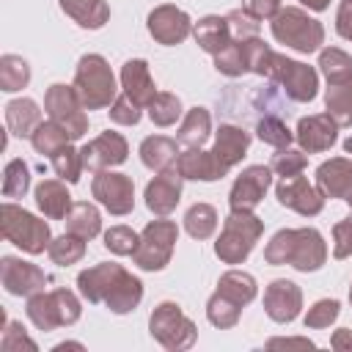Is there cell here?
<instances>
[{
	"label": "cell",
	"mask_w": 352,
	"mask_h": 352,
	"mask_svg": "<svg viewBox=\"0 0 352 352\" xmlns=\"http://www.w3.org/2000/svg\"><path fill=\"white\" fill-rule=\"evenodd\" d=\"M74 91L82 102L85 110H102V107H110L118 96V85H116V74L110 69V63L96 55V52H88L77 60V69H74Z\"/></svg>",
	"instance_id": "obj_1"
},
{
	"label": "cell",
	"mask_w": 352,
	"mask_h": 352,
	"mask_svg": "<svg viewBox=\"0 0 352 352\" xmlns=\"http://www.w3.org/2000/svg\"><path fill=\"white\" fill-rule=\"evenodd\" d=\"M270 30L278 44H286L302 55H311L324 44V25L314 19L308 11L294 8V6L280 8L270 19Z\"/></svg>",
	"instance_id": "obj_2"
},
{
	"label": "cell",
	"mask_w": 352,
	"mask_h": 352,
	"mask_svg": "<svg viewBox=\"0 0 352 352\" xmlns=\"http://www.w3.org/2000/svg\"><path fill=\"white\" fill-rule=\"evenodd\" d=\"M0 234H3L6 242L16 245L19 250H25L30 256L44 253L52 242L50 223H44L33 212H28V209H22L11 201H6L3 209H0Z\"/></svg>",
	"instance_id": "obj_3"
},
{
	"label": "cell",
	"mask_w": 352,
	"mask_h": 352,
	"mask_svg": "<svg viewBox=\"0 0 352 352\" xmlns=\"http://www.w3.org/2000/svg\"><path fill=\"white\" fill-rule=\"evenodd\" d=\"M261 234H264V220H258L253 212L231 209V214L223 220V231L214 242V256L223 264H242L253 253Z\"/></svg>",
	"instance_id": "obj_4"
},
{
	"label": "cell",
	"mask_w": 352,
	"mask_h": 352,
	"mask_svg": "<svg viewBox=\"0 0 352 352\" xmlns=\"http://www.w3.org/2000/svg\"><path fill=\"white\" fill-rule=\"evenodd\" d=\"M25 311H28V319L38 330L50 333V330H58L63 324H74L82 314V305H80V297L69 289H52V292L41 289V292L28 297Z\"/></svg>",
	"instance_id": "obj_5"
},
{
	"label": "cell",
	"mask_w": 352,
	"mask_h": 352,
	"mask_svg": "<svg viewBox=\"0 0 352 352\" xmlns=\"http://www.w3.org/2000/svg\"><path fill=\"white\" fill-rule=\"evenodd\" d=\"M148 333L151 338L165 346L168 352H182V349H190L198 338V327L195 322L170 300L160 302L151 316H148Z\"/></svg>",
	"instance_id": "obj_6"
},
{
	"label": "cell",
	"mask_w": 352,
	"mask_h": 352,
	"mask_svg": "<svg viewBox=\"0 0 352 352\" xmlns=\"http://www.w3.org/2000/svg\"><path fill=\"white\" fill-rule=\"evenodd\" d=\"M176 242H179V226L173 220H165V217L151 220L140 231V242L132 253V261L146 272L165 270L170 264Z\"/></svg>",
	"instance_id": "obj_7"
},
{
	"label": "cell",
	"mask_w": 352,
	"mask_h": 352,
	"mask_svg": "<svg viewBox=\"0 0 352 352\" xmlns=\"http://www.w3.org/2000/svg\"><path fill=\"white\" fill-rule=\"evenodd\" d=\"M44 110L55 124H60L72 135V140H80L88 132V113H85L74 85L52 82L44 94Z\"/></svg>",
	"instance_id": "obj_8"
},
{
	"label": "cell",
	"mask_w": 352,
	"mask_h": 352,
	"mask_svg": "<svg viewBox=\"0 0 352 352\" xmlns=\"http://www.w3.org/2000/svg\"><path fill=\"white\" fill-rule=\"evenodd\" d=\"M267 80L278 82L292 102H311L319 91L316 69L302 63V60H292L280 52H275V60H272V69H270Z\"/></svg>",
	"instance_id": "obj_9"
},
{
	"label": "cell",
	"mask_w": 352,
	"mask_h": 352,
	"mask_svg": "<svg viewBox=\"0 0 352 352\" xmlns=\"http://www.w3.org/2000/svg\"><path fill=\"white\" fill-rule=\"evenodd\" d=\"M91 195L116 217H124L135 209V182L118 170H96L91 182Z\"/></svg>",
	"instance_id": "obj_10"
},
{
	"label": "cell",
	"mask_w": 352,
	"mask_h": 352,
	"mask_svg": "<svg viewBox=\"0 0 352 352\" xmlns=\"http://www.w3.org/2000/svg\"><path fill=\"white\" fill-rule=\"evenodd\" d=\"M148 33L157 44H165V47H176L182 44L190 33H192V19L187 11H182L179 6H170V3H162L157 8L148 11Z\"/></svg>",
	"instance_id": "obj_11"
},
{
	"label": "cell",
	"mask_w": 352,
	"mask_h": 352,
	"mask_svg": "<svg viewBox=\"0 0 352 352\" xmlns=\"http://www.w3.org/2000/svg\"><path fill=\"white\" fill-rule=\"evenodd\" d=\"M275 198L280 206L302 214V217H314L324 209V195L316 184H311L302 173L297 176H289V179H280L278 187H275Z\"/></svg>",
	"instance_id": "obj_12"
},
{
	"label": "cell",
	"mask_w": 352,
	"mask_h": 352,
	"mask_svg": "<svg viewBox=\"0 0 352 352\" xmlns=\"http://www.w3.org/2000/svg\"><path fill=\"white\" fill-rule=\"evenodd\" d=\"M270 184H272V168L270 165H248L231 184L228 206L239 209V212H253L261 204Z\"/></svg>",
	"instance_id": "obj_13"
},
{
	"label": "cell",
	"mask_w": 352,
	"mask_h": 352,
	"mask_svg": "<svg viewBox=\"0 0 352 352\" xmlns=\"http://www.w3.org/2000/svg\"><path fill=\"white\" fill-rule=\"evenodd\" d=\"M0 283L14 297H30L47 286V275L41 267H36L30 261H22L16 256H3L0 258Z\"/></svg>",
	"instance_id": "obj_14"
},
{
	"label": "cell",
	"mask_w": 352,
	"mask_h": 352,
	"mask_svg": "<svg viewBox=\"0 0 352 352\" xmlns=\"http://www.w3.org/2000/svg\"><path fill=\"white\" fill-rule=\"evenodd\" d=\"M82 165L88 170H107V168H116L121 162H126V154H129V143L121 132H102L96 135L94 140H88L82 148Z\"/></svg>",
	"instance_id": "obj_15"
},
{
	"label": "cell",
	"mask_w": 352,
	"mask_h": 352,
	"mask_svg": "<svg viewBox=\"0 0 352 352\" xmlns=\"http://www.w3.org/2000/svg\"><path fill=\"white\" fill-rule=\"evenodd\" d=\"M327 261V242L324 236L305 226L292 231V250H289V264L297 272H316Z\"/></svg>",
	"instance_id": "obj_16"
},
{
	"label": "cell",
	"mask_w": 352,
	"mask_h": 352,
	"mask_svg": "<svg viewBox=\"0 0 352 352\" xmlns=\"http://www.w3.org/2000/svg\"><path fill=\"white\" fill-rule=\"evenodd\" d=\"M300 308H302V292L294 280L278 278L264 289V311L272 322L289 324L300 316Z\"/></svg>",
	"instance_id": "obj_17"
},
{
	"label": "cell",
	"mask_w": 352,
	"mask_h": 352,
	"mask_svg": "<svg viewBox=\"0 0 352 352\" xmlns=\"http://www.w3.org/2000/svg\"><path fill=\"white\" fill-rule=\"evenodd\" d=\"M182 173L176 168H168V170H160L148 184H146V206L148 212H154L157 217H168L179 201H182Z\"/></svg>",
	"instance_id": "obj_18"
},
{
	"label": "cell",
	"mask_w": 352,
	"mask_h": 352,
	"mask_svg": "<svg viewBox=\"0 0 352 352\" xmlns=\"http://www.w3.org/2000/svg\"><path fill=\"white\" fill-rule=\"evenodd\" d=\"M294 140L300 143L302 151L308 154H319L327 151L336 140H338V124L333 121L330 113H316V116H305L297 121L294 129Z\"/></svg>",
	"instance_id": "obj_19"
},
{
	"label": "cell",
	"mask_w": 352,
	"mask_h": 352,
	"mask_svg": "<svg viewBox=\"0 0 352 352\" xmlns=\"http://www.w3.org/2000/svg\"><path fill=\"white\" fill-rule=\"evenodd\" d=\"M316 187L324 198H341L352 201V160L346 157H330L316 168Z\"/></svg>",
	"instance_id": "obj_20"
},
{
	"label": "cell",
	"mask_w": 352,
	"mask_h": 352,
	"mask_svg": "<svg viewBox=\"0 0 352 352\" xmlns=\"http://www.w3.org/2000/svg\"><path fill=\"white\" fill-rule=\"evenodd\" d=\"M121 272H124V267L116 264V261L94 264V267H88V270H82V272L77 275V289H80V294H82L88 302H94V305H96V302H104L107 294L113 292L116 280L121 278Z\"/></svg>",
	"instance_id": "obj_21"
},
{
	"label": "cell",
	"mask_w": 352,
	"mask_h": 352,
	"mask_svg": "<svg viewBox=\"0 0 352 352\" xmlns=\"http://www.w3.org/2000/svg\"><path fill=\"white\" fill-rule=\"evenodd\" d=\"M176 170L182 173V179L192 182H217L228 173V168L214 157V151H204L201 146L182 151L176 160Z\"/></svg>",
	"instance_id": "obj_22"
},
{
	"label": "cell",
	"mask_w": 352,
	"mask_h": 352,
	"mask_svg": "<svg viewBox=\"0 0 352 352\" xmlns=\"http://www.w3.org/2000/svg\"><path fill=\"white\" fill-rule=\"evenodd\" d=\"M121 88L140 107H148L151 104V99L157 96V85H154L151 72H148V63L143 58H132V60H126L121 66Z\"/></svg>",
	"instance_id": "obj_23"
},
{
	"label": "cell",
	"mask_w": 352,
	"mask_h": 352,
	"mask_svg": "<svg viewBox=\"0 0 352 352\" xmlns=\"http://www.w3.org/2000/svg\"><path fill=\"white\" fill-rule=\"evenodd\" d=\"M248 146H250V135L236 126V124H220V129L214 132V157L231 170L236 162H242V157L248 154Z\"/></svg>",
	"instance_id": "obj_24"
},
{
	"label": "cell",
	"mask_w": 352,
	"mask_h": 352,
	"mask_svg": "<svg viewBox=\"0 0 352 352\" xmlns=\"http://www.w3.org/2000/svg\"><path fill=\"white\" fill-rule=\"evenodd\" d=\"M192 38H195V44H198L204 52H209L212 58L234 41V38H231V30H228V19H226V16H217V14H209V16L198 19V22L192 25Z\"/></svg>",
	"instance_id": "obj_25"
},
{
	"label": "cell",
	"mask_w": 352,
	"mask_h": 352,
	"mask_svg": "<svg viewBox=\"0 0 352 352\" xmlns=\"http://www.w3.org/2000/svg\"><path fill=\"white\" fill-rule=\"evenodd\" d=\"M179 140L173 138H165V135H148L143 138L140 143V162L148 168V170H168V168H176V160H179Z\"/></svg>",
	"instance_id": "obj_26"
},
{
	"label": "cell",
	"mask_w": 352,
	"mask_h": 352,
	"mask_svg": "<svg viewBox=\"0 0 352 352\" xmlns=\"http://www.w3.org/2000/svg\"><path fill=\"white\" fill-rule=\"evenodd\" d=\"M72 195L63 184V179H44L36 187V206L44 212V217L50 220H63L72 209Z\"/></svg>",
	"instance_id": "obj_27"
},
{
	"label": "cell",
	"mask_w": 352,
	"mask_h": 352,
	"mask_svg": "<svg viewBox=\"0 0 352 352\" xmlns=\"http://www.w3.org/2000/svg\"><path fill=\"white\" fill-rule=\"evenodd\" d=\"M38 124H41V110H38V104L33 99L19 96V99H11L6 104V126H8L11 135L30 138Z\"/></svg>",
	"instance_id": "obj_28"
},
{
	"label": "cell",
	"mask_w": 352,
	"mask_h": 352,
	"mask_svg": "<svg viewBox=\"0 0 352 352\" xmlns=\"http://www.w3.org/2000/svg\"><path fill=\"white\" fill-rule=\"evenodd\" d=\"M212 135V116L206 107H190L179 124V132H176V140L179 146H187V148H198L209 140Z\"/></svg>",
	"instance_id": "obj_29"
},
{
	"label": "cell",
	"mask_w": 352,
	"mask_h": 352,
	"mask_svg": "<svg viewBox=\"0 0 352 352\" xmlns=\"http://www.w3.org/2000/svg\"><path fill=\"white\" fill-rule=\"evenodd\" d=\"M140 300H143V283H140V278H135L132 272L124 270L121 278L116 280L113 292L107 294L104 305L113 314H129V311H135L140 305Z\"/></svg>",
	"instance_id": "obj_30"
},
{
	"label": "cell",
	"mask_w": 352,
	"mask_h": 352,
	"mask_svg": "<svg viewBox=\"0 0 352 352\" xmlns=\"http://www.w3.org/2000/svg\"><path fill=\"white\" fill-rule=\"evenodd\" d=\"M60 8L66 16L88 30H99L110 19V6L104 0H60Z\"/></svg>",
	"instance_id": "obj_31"
},
{
	"label": "cell",
	"mask_w": 352,
	"mask_h": 352,
	"mask_svg": "<svg viewBox=\"0 0 352 352\" xmlns=\"http://www.w3.org/2000/svg\"><path fill=\"white\" fill-rule=\"evenodd\" d=\"M217 292L226 294L228 300H234L236 305L245 308L248 302L256 300L258 286H256V278H253L250 272H245V270H228V272L220 275V280H217Z\"/></svg>",
	"instance_id": "obj_32"
},
{
	"label": "cell",
	"mask_w": 352,
	"mask_h": 352,
	"mask_svg": "<svg viewBox=\"0 0 352 352\" xmlns=\"http://www.w3.org/2000/svg\"><path fill=\"white\" fill-rule=\"evenodd\" d=\"M63 223H66V231H72V234H77L82 239H94L102 231V214L91 201L72 204V209L63 217Z\"/></svg>",
	"instance_id": "obj_33"
},
{
	"label": "cell",
	"mask_w": 352,
	"mask_h": 352,
	"mask_svg": "<svg viewBox=\"0 0 352 352\" xmlns=\"http://www.w3.org/2000/svg\"><path fill=\"white\" fill-rule=\"evenodd\" d=\"M319 69L330 85H344L352 80V55L338 47H324L319 50Z\"/></svg>",
	"instance_id": "obj_34"
},
{
	"label": "cell",
	"mask_w": 352,
	"mask_h": 352,
	"mask_svg": "<svg viewBox=\"0 0 352 352\" xmlns=\"http://www.w3.org/2000/svg\"><path fill=\"white\" fill-rule=\"evenodd\" d=\"M69 143H72V135L60 124H55L52 118L50 121H41L33 129V135H30V146L36 148V154H44V157H52L55 151H60Z\"/></svg>",
	"instance_id": "obj_35"
},
{
	"label": "cell",
	"mask_w": 352,
	"mask_h": 352,
	"mask_svg": "<svg viewBox=\"0 0 352 352\" xmlns=\"http://www.w3.org/2000/svg\"><path fill=\"white\" fill-rule=\"evenodd\" d=\"M184 228L192 239H209L217 231V209L212 204H192L184 212Z\"/></svg>",
	"instance_id": "obj_36"
},
{
	"label": "cell",
	"mask_w": 352,
	"mask_h": 352,
	"mask_svg": "<svg viewBox=\"0 0 352 352\" xmlns=\"http://www.w3.org/2000/svg\"><path fill=\"white\" fill-rule=\"evenodd\" d=\"M85 242H88V239H82V236L66 231V234H60V236H52L47 253H50L52 264L69 267V264H77V261L85 256Z\"/></svg>",
	"instance_id": "obj_37"
},
{
	"label": "cell",
	"mask_w": 352,
	"mask_h": 352,
	"mask_svg": "<svg viewBox=\"0 0 352 352\" xmlns=\"http://www.w3.org/2000/svg\"><path fill=\"white\" fill-rule=\"evenodd\" d=\"M324 107L338 126H352V80L344 85H330L324 94Z\"/></svg>",
	"instance_id": "obj_38"
},
{
	"label": "cell",
	"mask_w": 352,
	"mask_h": 352,
	"mask_svg": "<svg viewBox=\"0 0 352 352\" xmlns=\"http://www.w3.org/2000/svg\"><path fill=\"white\" fill-rule=\"evenodd\" d=\"M30 82V66L22 55H3L0 58V88L14 94Z\"/></svg>",
	"instance_id": "obj_39"
},
{
	"label": "cell",
	"mask_w": 352,
	"mask_h": 352,
	"mask_svg": "<svg viewBox=\"0 0 352 352\" xmlns=\"http://www.w3.org/2000/svg\"><path fill=\"white\" fill-rule=\"evenodd\" d=\"M148 110V118L151 124L157 126H170L182 118V99L170 91H157V96L151 99V104L146 107Z\"/></svg>",
	"instance_id": "obj_40"
},
{
	"label": "cell",
	"mask_w": 352,
	"mask_h": 352,
	"mask_svg": "<svg viewBox=\"0 0 352 352\" xmlns=\"http://www.w3.org/2000/svg\"><path fill=\"white\" fill-rule=\"evenodd\" d=\"M239 314H242V305H236L234 300H228L226 294L214 292L209 300H206V319L220 327V330H228L239 322Z\"/></svg>",
	"instance_id": "obj_41"
},
{
	"label": "cell",
	"mask_w": 352,
	"mask_h": 352,
	"mask_svg": "<svg viewBox=\"0 0 352 352\" xmlns=\"http://www.w3.org/2000/svg\"><path fill=\"white\" fill-rule=\"evenodd\" d=\"M50 160H52V170H55L63 182H69V184H77V182H80V173L85 170V165H82V151H80V148H74V146L69 143V146H63L60 151H55Z\"/></svg>",
	"instance_id": "obj_42"
},
{
	"label": "cell",
	"mask_w": 352,
	"mask_h": 352,
	"mask_svg": "<svg viewBox=\"0 0 352 352\" xmlns=\"http://www.w3.org/2000/svg\"><path fill=\"white\" fill-rule=\"evenodd\" d=\"M30 187V168L22 160H8L3 170V198H22Z\"/></svg>",
	"instance_id": "obj_43"
},
{
	"label": "cell",
	"mask_w": 352,
	"mask_h": 352,
	"mask_svg": "<svg viewBox=\"0 0 352 352\" xmlns=\"http://www.w3.org/2000/svg\"><path fill=\"white\" fill-rule=\"evenodd\" d=\"M214 69L226 77H242L248 74V58H245V44L242 41H231L226 50H220L214 55Z\"/></svg>",
	"instance_id": "obj_44"
},
{
	"label": "cell",
	"mask_w": 352,
	"mask_h": 352,
	"mask_svg": "<svg viewBox=\"0 0 352 352\" xmlns=\"http://www.w3.org/2000/svg\"><path fill=\"white\" fill-rule=\"evenodd\" d=\"M256 135H258L261 143L275 146V148H286V146H292V140H294V132H292L280 118H275V116H264V118L256 124Z\"/></svg>",
	"instance_id": "obj_45"
},
{
	"label": "cell",
	"mask_w": 352,
	"mask_h": 352,
	"mask_svg": "<svg viewBox=\"0 0 352 352\" xmlns=\"http://www.w3.org/2000/svg\"><path fill=\"white\" fill-rule=\"evenodd\" d=\"M305 165H308L305 151H302V148H292V146L278 148V154H272V162H270L272 173H278L280 179H289V176L302 173V170H305Z\"/></svg>",
	"instance_id": "obj_46"
},
{
	"label": "cell",
	"mask_w": 352,
	"mask_h": 352,
	"mask_svg": "<svg viewBox=\"0 0 352 352\" xmlns=\"http://www.w3.org/2000/svg\"><path fill=\"white\" fill-rule=\"evenodd\" d=\"M140 242V234H135L129 226H110L104 231V248L116 256H132Z\"/></svg>",
	"instance_id": "obj_47"
},
{
	"label": "cell",
	"mask_w": 352,
	"mask_h": 352,
	"mask_svg": "<svg viewBox=\"0 0 352 352\" xmlns=\"http://www.w3.org/2000/svg\"><path fill=\"white\" fill-rule=\"evenodd\" d=\"M226 19H228V30H231V38H234V41L256 38L258 30H261V19H256V16L248 14L245 8H234V11H228Z\"/></svg>",
	"instance_id": "obj_48"
},
{
	"label": "cell",
	"mask_w": 352,
	"mask_h": 352,
	"mask_svg": "<svg viewBox=\"0 0 352 352\" xmlns=\"http://www.w3.org/2000/svg\"><path fill=\"white\" fill-rule=\"evenodd\" d=\"M338 314H341V302L338 300H330V297L327 300H316L305 314V327H311V330L330 327L338 319Z\"/></svg>",
	"instance_id": "obj_49"
},
{
	"label": "cell",
	"mask_w": 352,
	"mask_h": 352,
	"mask_svg": "<svg viewBox=\"0 0 352 352\" xmlns=\"http://www.w3.org/2000/svg\"><path fill=\"white\" fill-rule=\"evenodd\" d=\"M0 349H3V352H22V349L36 352L38 344L25 333V327H22L19 322L8 319V322H6V330H3V338H0Z\"/></svg>",
	"instance_id": "obj_50"
},
{
	"label": "cell",
	"mask_w": 352,
	"mask_h": 352,
	"mask_svg": "<svg viewBox=\"0 0 352 352\" xmlns=\"http://www.w3.org/2000/svg\"><path fill=\"white\" fill-rule=\"evenodd\" d=\"M110 121L113 124H121V126H135L138 121H140V116H143V107L138 104V102H132L126 94H121V96H116V102L110 104Z\"/></svg>",
	"instance_id": "obj_51"
},
{
	"label": "cell",
	"mask_w": 352,
	"mask_h": 352,
	"mask_svg": "<svg viewBox=\"0 0 352 352\" xmlns=\"http://www.w3.org/2000/svg\"><path fill=\"white\" fill-rule=\"evenodd\" d=\"M292 231L294 228H280L278 234H272V239L264 248V261L267 264H289V250H292Z\"/></svg>",
	"instance_id": "obj_52"
},
{
	"label": "cell",
	"mask_w": 352,
	"mask_h": 352,
	"mask_svg": "<svg viewBox=\"0 0 352 352\" xmlns=\"http://www.w3.org/2000/svg\"><path fill=\"white\" fill-rule=\"evenodd\" d=\"M333 256L336 258L352 256V217L338 220L333 226Z\"/></svg>",
	"instance_id": "obj_53"
},
{
	"label": "cell",
	"mask_w": 352,
	"mask_h": 352,
	"mask_svg": "<svg viewBox=\"0 0 352 352\" xmlns=\"http://www.w3.org/2000/svg\"><path fill=\"white\" fill-rule=\"evenodd\" d=\"M242 8L248 14H253L256 19H272L283 6H280V0H245Z\"/></svg>",
	"instance_id": "obj_54"
},
{
	"label": "cell",
	"mask_w": 352,
	"mask_h": 352,
	"mask_svg": "<svg viewBox=\"0 0 352 352\" xmlns=\"http://www.w3.org/2000/svg\"><path fill=\"white\" fill-rule=\"evenodd\" d=\"M336 30L341 38L352 41V0H341L336 11Z\"/></svg>",
	"instance_id": "obj_55"
},
{
	"label": "cell",
	"mask_w": 352,
	"mask_h": 352,
	"mask_svg": "<svg viewBox=\"0 0 352 352\" xmlns=\"http://www.w3.org/2000/svg\"><path fill=\"white\" fill-rule=\"evenodd\" d=\"M283 346H300V349H316L311 338H270L267 349H283Z\"/></svg>",
	"instance_id": "obj_56"
},
{
	"label": "cell",
	"mask_w": 352,
	"mask_h": 352,
	"mask_svg": "<svg viewBox=\"0 0 352 352\" xmlns=\"http://www.w3.org/2000/svg\"><path fill=\"white\" fill-rule=\"evenodd\" d=\"M330 346H333V349H338V352L352 349V330H346V327L336 330V333H333V338H330Z\"/></svg>",
	"instance_id": "obj_57"
},
{
	"label": "cell",
	"mask_w": 352,
	"mask_h": 352,
	"mask_svg": "<svg viewBox=\"0 0 352 352\" xmlns=\"http://www.w3.org/2000/svg\"><path fill=\"white\" fill-rule=\"evenodd\" d=\"M302 6H308L311 11H324L327 6H330V0H300Z\"/></svg>",
	"instance_id": "obj_58"
},
{
	"label": "cell",
	"mask_w": 352,
	"mask_h": 352,
	"mask_svg": "<svg viewBox=\"0 0 352 352\" xmlns=\"http://www.w3.org/2000/svg\"><path fill=\"white\" fill-rule=\"evenodd\" d=\"M63 349H82V344H77V341H63V344L55 346V352H63Z\"/></svg>",
	"instance_id": "obj_59"
},
{
	"label": "cell",
	"mask_w": 352,
	"mask_h": 352,
	"mask_svg": "<svg viewBox=\"0 0 352 352\" xmlns=\"http://www.w3.org/2000/svg\"><path fill=\"white\" fill-rule=\"evenodd\" d=\"M344 151H346V154H352V138H346V140H344Z\"/></svg>",
	"instance_id": "obj_60"
},
{
	"label": "cell",
	"mask_w": 352,
	"mask_h": 352,
	"mask_svg": "<svg viewBox=\"0 0 352 352\" xmlns=\"http://www.w3.org/2000/svg\"><path fill=\"white\" fill-rule=\"evenodd\" d=\"M349 305H352V286H349Z\"/></svg>",
	"instance_id": "obj_61"
},
{
	"label": "cell",
	"mask_w": 352,
	"mask_h": 352,
	"mask_svg": "<svg viewBox=\"0 0 352 352\" xmlns=\"http://www.w3.org/2000/svg\"><path fill=\"white\" fill-rule=\"evenodd\" d=\"M349 206H352V201H349Z\"/></svg>",
	"instance_id": "obj_62"
}]
</instances>
